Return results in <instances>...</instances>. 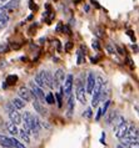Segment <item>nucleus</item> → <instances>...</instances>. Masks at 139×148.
Returning <instances> with one entry per match:
<instances>
[{
  "label": "nucleus",
  "instance_id": "dca6fc26",
  "mask_svg": "<svg viewBox=\"0 0 139 148\" xmlns=\"http://www.w3.org/2000/svg\"><path fill=\"white\" fill-rule=\"evenodd\" d=\"M108 113V112H107ZM118 111H110V112L107 114V117H105V123H107V125H112V122H113V120L114 118H115L117 116H118Z\"/></svg>",
  "mask_w": 139,
  "mask_h": 148
},
{
  "label": "nucleus",
  "instance_id": "f704fd0d",
  "mask_svg": "<svg viewBox=\"0 0 139 148\" xmlns=\"http://www.w3.org/2000/svg\"><path fill=\"white\" fill-rule=\"evenodd\" d=\"M117 49H118V51H119V54H124V52H123V50H122V49H120L119 46H117Z\"/></svg>",
  "mask_w": 139,
  "mask_h": 148
},
{
  "label": "nucleus",
  "instance_id": "c85d7f7f",
  "mask_svg": "<svg viewBox=\"0 0 139 148\" xmlns=\"http://www.w3.org/2000/svg\"><path fill=\"white\" fill-rule=\"evenodd\" d=\"M126 148H139V143L138 142H133V143H130Z\"/></svg>",
  "mask_w": 139,
  "mask_h": 148
},
{
  "label": "nucleus",
  "instance_id": "412c9836",
  "mask_svg": "<svg viewBox=\"0 0 139 148\" xmlns=\"http://www.w3.org/2000/svg\"><path fill=\"white\" fill-rule=\"evenodd\" d=\"M16 81H18V76L16 75H9L6 77V80H5V82L8 85H15Z\"/></svg>",
  "mask_w": 139,
  "mask_h": 148
},
{
  "label": "nucleus",
  "instance_id": "aec40b11",
  "mask_svg": "<svg viewBox=\"0 0 139 148\" xmlns=\"http://www.w3.org/2000/svg\"><path fill=\"white\" fill-rule=\"evenodd\" d=\"M124 121H125V120H124V117H123V116H120V114H118V116L114 118L113 122H112V125H113V127H114V130H115L117 127L120 125V123H123Z\"/></svg>",
  "mask_w": 139,
  "mask_h": 148
},
{
  "label": "nucleus",
  "instance_id": "4c0bfd02",
  "mask_svg": "<svg viewBox=\"0 0 139 148\" xmlns=\"http://www.w3.org/2000/svg\"><path fill=\"white\" fill-rule=\"evenodd\" d=\"M117 148H125V147H123L122 145H119V146H117Z\"/></svg>",
  "mask_w": 139,
  "mask_h": 148
},
{
  "label": "nucleus",
  "instance_id": "39448f33",
  "mask_svg": "<svg viewBox=\"0 0 139 148\" xmlns=\"http://www.w3.org/2000/svg\"><path fill=\"white\" fill-rule=\"evenodd\" d=\"M73 82H74V77H73V75H67L65 76V80H64V86H63V92L65 96H70L72 95V90H73Z\"/></svg>",
  "mask_w": 139,
  "mask_h": 148
},
{
  "label": "nucleus",
  "instance_id": "b1692460",
  "mask_svg": "<svg viewBox=\"0 0 139 148\" xmlns=\"http://www.w3.org/2000/svg\"><path fill=\"white\" fill-rule=\"evenodd\" d=\"M11 141H13V148H26L22 142H19L18 139H15V138L11 137Z\"/></svg>",
  "mask_w": 139,
  "mask_h": 148
},
{
  "label": "nucleus",
  "instance_id": "7c9ffc66",
  "mask_svg": "<svg viewBox=\"0 0 139 148\" xmlns=\"http://www.w3.org/2000/svg\"><path fill=\"white\" fill-rule=\"evenodd\" d=\"M72 47H73V44L70 42V41H69V42H67V45H65V50H67V51H70Z\"/></svg>",
  "mask_w": 139,
  "mask_h": 148
},
{
  "label": "nucleus",
  "instance_id": "9d476101",
  "mask_svg": "<svg viewBox=\"0 0 139 148\" xmlns=\"http://www.w3.org/2000/svg\"><path fill=\"white\" fill-rule=\"evenodd\" d=\"M129 125H130L129 122H125V121H124L123 123H120V125L118 126L115 130H114V133H115V136H117L118 138H122V137H123L124 133L126 132V130H128Z\"/></svg>",
  "mask_w": 139,
  "mask_h": 148
},
{
  "label": "nucleus",
  "instance_id": "a211bd4d",
  "mask_svg": "<svg viewBox=\"0 0 139 148\" xmlns=\"http://www.w3.org/2000/svg\"><path fill=\"white\" fill-rule=\"evenodd\" d=\"M63 95H64V92H63V87H62V88H60V91L56 92L55 96H54L56 98V102H58V107L59 108L63 107Z\"/></svg>",
  "mask_w": 139,
  "mask_h": 148
},
{
  "label": "nucleus",
  "instance_id": "58836bf2",
  "mask_svg": "<svg viewBox=\"0 0 139 148\" xmlns=\"http://www.w3.org/2000/svg\"><path fill=\"white\" fill-rule=\"evenodd\" d=\"M1 1H3V3H5V1H6V0H1Z\"/></svg>",
  "mask_w": 139,
  "mask_h": 148
},
{
  "label": "nucleus",
  "instance_id": "c9c22d12",
  "mask_svg": "<svg viewBox=\"0 0 139 148\" xmlns=\"http://www.w3.org/2000/svg\"><path fill=\"white\" fill-rule=\"evenodd\" d=\"M8 86H9V85H8V84H6V82H4V84H3V88H6V87H8Z\"/></svg>",
  "mask_w": 139,
  "mask_h": 148
},
{
  "label": "nucleus",
  "instance_id": "423d86ee",
  "mask_svg": "<svg viewBox=\"0 0 139 148\" xmlns=\"http://www.w3.org/2000/svg\"><path fill=\"white\" fill-rule=\"evenodd\" d=\"M64 80H65L64 69H58L54 72V77H53V85H54V87H59V86L64 82Z\"/></svg>",
  "mask_w": 139,
  "mask_h": 148
},
{
  "label": "nucleus",
  "instance_id": "9b49d317",
  "mask_svg": "<svg viewBox=\"0 0 139 148\" xmlns=\"http://www.w3.org/2000/svg\"><path fill=\"white\" fill-rule=\"evenodd\" d=\"M33 107H34V110L39 114H42V116H47L48 114V110L44 107V105L42 102H39L38 100H33Z\"/></svg>",
  "mask_w": 139,
  "mask_h": 148
},
{
  "label": "nucleus",
  "instance_id": "c756f323",
  "mask_svg": "<svg viewBox=\"0 0 139 148\" xmlns=\"http://www.w3.org/2000/svg\"><path fill=\"white\" fill-rule=\"evenodd\" d=\"M101 114H103V113H101V108H99V110H98V113H97V116H95V121H99V120H100Z\"/></svg>",
  "mask_w": 139,
  "mask_h": 148
},
{
  "label": "nucleus",
  "instance_id": "a878e982",
  "mask_svg": "<svg viewBox=\"0 0 139 148\" xmlns=\"http://www.w3.org/2000/svg\"><path fill=\"white\" fill-rule=\"evenodd\" d=\"M104 102H105V103H104V106H103V107H101V113H103V114H105V113H107L108 107H109V105H110V101H109V100H105Z\"/></svg>",
  "mask_w": 139,
  "mask_h": 148
},
{
  "label": "nucleus",
  "instance_id": "4be33fe9",
  "mask_svg": "<svg viewBox=\"0 0 139 148\" xmlns=\"http://www.w3.org/2000/svg\"><path fill=\"white\" fill-rule=\"evenodd\" d=\"M45 102L48 105H54L55 97H54V95H53L51 92H49L48 95H45Z\"/></svg>",
  "mask_w": 139,
  "mask_h": 148
},
{
  "label": "nucleus",
  "instance_id": "72a5a7b5",
  "mask_svg": "<svg viewBox=\"0 0 139 148\" xmlns=\"http://www.w3.org/2000/svg\"><path fill=\"white\" fill-rule=\"evenodd\" d=\"M107 49H108V51L110 52V54H113V52H114V50H113V49L110 47V46H107Z\"/></svg>",
  "mask_w": 139,
  "mask_h": 148
},
{
  "label": "nucleus",
  "instance_id": "cd10ccee",
  "mask_svg": "<svg viewBox=\"0 0 139 148\" xmlns=\"http://www.w3.org/2000/svg\"><path fill=\"white\" fill-rule=\"evenodd\" d=\"M93 116V112H92V108L89 107V108H87L85 110V112L83 113V117H87V118H90Z\"/></svg>",
  "mask_w": 139,
  "mask_h": 148
},
{
  "label": "nucleus",
  "instance_id": "473e14b6",
  "mask_svg": "<svg viewBox=\"0 0 139 148\" xmlns=\"http://www.w3.org/2000/svg\"><path fill=\"white\" fill-rule=\"evenodd\" d=\"M100 143H103V145H105V132L101 133V138H100Z\"/></svg>",
  "mask_w": 139,
  "mask_h": 148
},
{
  "label": "nucleus",
  "instance_id": "ddd939ff",
  "mask_svg": "<svg viewBox=\"0 0 139 148\" xmlns=\"http://www.w3.org/2000/svg\"><path fill=\"white\" fill-rule=\"evenodd\" d=\"M11 103H13V106H14L16 110H22V108L25 107L26 102H25V101H23L20 97H16V98H14V100L11 101Z\"/></svg>",
  "mask_w": 139,
  "mask_h": 148
},
{
  "label": "nucleus",
  "instance_id": "20e7f679",
  "mask_svg": "<svg viewBox=\"0 0 139 148\" xmlns=\"http://www.w3.org/2000/svg\"><path fill=\"white\" fill-rule=\"evenodd\" d=\"M18 95H19V97L22 98L23 101H25V102H31L33 100H36V97L33 95L31 90L25 87V86H22V87L19 88Z\"/></svg>",
  "mask_w": 139,
  "mask_h": 148
},
{
  "label": "nucleus",
  "instance_id": "0eeeda50",
  "mask_svg": "<svg viewBox=\"0 0 139 148\" xmlns=\"http://www.w3.org/2000/svg\"><path fill=\"white\" fill-rule=\"evenodd\" d=\"M40 75H42V79L44 81V85L49 88H54V85H53V75L50 71L48 70H44V71H40Z\"/></svg>",
  "mask_w": 139,
  "mask_h": 148
},
{
  "label": "nucleus",
  "instance_id": "f03ea898",
  "mask_svg": "<svg viewBox=\"0 0 139 148\" xmlns=\"http://www.w3.org/2000/svg\"><path fill=\"white\" fill-rule=\"evenodd\" d=\"M104 82H103V77L101 76H95V85L93 88V100H92V107H98L100 102V91L103 87Z\"/></svg>",
  "mask_w": 139,
  "mask_h": 148
},
{
  "label": "nucleus",
  "instance_id": "4468645a",
  "mask_svg": "<svg viewBox=\"0 0 139 148\" xmlns=\"http://www.w3.org/2000/svg\"><path fill=\"white\" fill-rule=\"evenodd\" d=\"M6 128H8V131H9L10 134H14V136H16V134H18V132H19L18 126H16L15 123H13L11 121H9L6 123Z\"/></svg>",
  "mask_w": 139,
  "mask_h": 148
},
{
  "label": "nucleus",
  "instance_id": "1a4fd4ad",
  "mask_svg": "<svg viewBox=\"0 0 139 148\" xmlns=\"http://www.w3.org/2000/svg\"><path fill=\"white\" fill-rule=\"evenodd\" d=\"M8 114H9V118H10V121L15 123L16 126H19V125H22V114H20L18 112V110L14 108V110H11L10 112H8Z\"/></svg>",
  "mask_w": 139,
  "mask_h": 148
},
{
  "label": "nucleus",
  "instance_id": "2f4dec72",
  "mask_svg": "<svg viewBox=\"0 0 139 148\" xmlns=\"http://www.w3.org/2000/svg\"><path fill=\"white\" fill-rule=\"evenodd\" d=\"M93 47L94 49H95V50H99V42H98V41H94V42H93Z\"/></svg>",
  "mask_w": 139,
  "mask_h": 148
},
{
  "label": "nucleus",
  "instance_id": "f8f14e48",
  "mask_svg": "<svg viewBox=\"0 0 139 148\" xmlns=\"http://www.w3.org/2000/svg\"><path fill=\"white\" fill-rule=\"evenodd\" d=\"M18 134L20 136V139H22L23 142H25L26 145H29V143H30V133H28L24 128L23 130H19Z\"/></svg>",
  "mask_w": 139,
  "mask_h": 148
},
{
  "label": "nucleus",
  "instance_id": "2eb2a0df",
  "mask_svg": "<svg viewBox=\"0 0 139 148\" xmlns=\"http://www.w3.org/2000/svg\"><path fill=\"white\" fill-rule=\"evenodd\" d=\"M19 3H20V0H10V1L8 3L4 8H5V9L8 10V13H9V11L14 10V9H16V8L19 6Z\"/></svg>",
  "mask_w": 139,
  "mask_h": 148
},
{
  "label": "nucleus",
  "instance_id": "393cba45",
  "mask_svg": "<svg viewBox=\"0 0 139 148\" xmlns=\"http://www.w3.org/2000/svg\"><path fill=\"white\" fill-rule=\"evenodd\" d=\"M76 61H78V65H81L84 62V52L81 51V49L78 51V60Z\"/></svg>",
  "mask_w": 139,
  "mask_h": 148
},
{
  "label": "nucleus",
  "instance_id": "bb28decb",
  "mask_svg": "<svg viewBox=\"0 0 139 148\" xmlns=\"http://www.w3.org/2000/svg\"><path fill=\"white\" fill-rule=\"evenodd\" d=\"M8 50H9V47H8L6 44H4V42L0 44V54H4V52H6Z\"/></svg>",
  "mask_w": 139,
  "mask_h": 148
},
{
  "label": "nucleus",
  "instance_id": "f3484780",
  "mask_svg": "<svg viewBox=\"0 0 139 148\" xmlns=\"http://www.w3.org/2000/svg\"><path fill=\"white\" fill-rule=\"evenodd\" d=\"M73 112H74V97L69 96V101H68V116L70 117Z\"/></svg>",
  "mask_w": 139,
  "mask_h": 148
},
{
  "label": "nucleus",
  "instance_id": "6e6552de",
  "mask_svg": "<svg viewBox=\"0 0 139 148\" xmlns=\"http://www.w3.org/2000/svg\"><path fill=\"white\" fill-rule=\"evenodd\" d=\"M94 85H95V75H94L93 72H89L88 77H87V82H85V92L92 95Z\"/></svg>",
  "mask_w": 139,
  "mask_h": 148
},
{
  "label": "nucleus",
  "instance_id": "6ab92c4d",
  "mask_svg": "<svg viewBox=\"0 0 139 148\" xmlns=\"http://www.w3.org/2000/svg\"><path fill=\"white\" fill-rule=\"evenodd\" d=\"M34 84H35L36 86H39L40 88L45 87V85H44V81H43V79H42V75H40V72L35 75V77H34Z\"/></svg>",
  "mask_w": 139,
  "mask_h": 148
},
{
  "label": "nucleus",
  "instance_id": "f257e3e1",
  "mask_svg": "<svg viewBox=\"0 0 139 148\" xmlns=\"http://www.w3.org/2000/svg\"><path fill=\"white\" fill-rule=\"evenodd\" d=\"M22 120H23L22 123L24 125V130H25L28 133H30V134L33 133L35 137H39V131L42 130V127L36 122L34 114L29 112V111H26L22 116Z\"/></svg>",
  "mask_w": 139,
  "mask_h": 148
},
{
  "label": "nucleus",
  "instance_id": "7ed1b4c3",
  "mask_svg": "<svg viewBox=\"0 0 139 148\" xmlns=\"http://www.w3.org/2000/svg\"><path fill=\"white\" fill-rule=\"evenodd\" d=\"M75 96L81 103H85V102H87V98H85V81H83V76H79L76 80Z\"/></svg>",
  "mask_w": 139,
  "mask_h": 148
},
{
  "label": "nucleus",
  "instance_id": "e433bc0d",
  "mask_svg": "<svg viewBox=\"0 0 139 148\" xmlns=\"http://www.w3.org/2000/svg\"><path fill=\"white\" fill-rule=\"evenodd\" d=\"M84 9H85V11H89V6H88V5H85Z\"/></svg>",
  "mask_w": 139,
  "mask_h": 148
},
{
  "label": "nucleus",
  "instance_id": "5701e85b",
  "mask_svg": "<svg viewBox=\"0 0 139 148\" xmlns=\"http://www.w3.org/2000/svg\"><path fill=\"white\" fill-rule=\"evenodd\" d=\"M8 23H9V15L6 16H3V18H0V29L5 27L8 25Z\"/></svg>",
  "mask_w": 139,
  "mask_h": 148
},
{
  "label": "nucleus",
  "instance_id": "ea45409f",
  "mask_svg": "<svg viewBox=\"0 0 139 148\" xmlns=\"http://www.w3.org/2000/svg\"><path fill=\"white\" fill-rule=\"evenodd\" d=\"M54 1H58V0H54Z\"/></svg>",
  "mask_w": 139,
  "mask_h": 148
}]
</instances>
